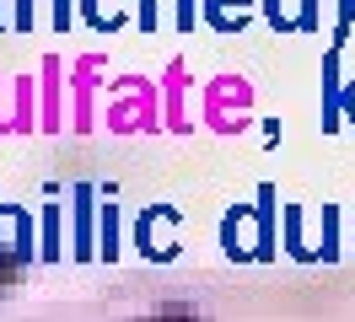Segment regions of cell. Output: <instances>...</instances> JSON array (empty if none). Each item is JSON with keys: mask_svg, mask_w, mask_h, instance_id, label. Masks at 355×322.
<instances>
[{"mask_svg": "<svg viewBox=\"0 0 355 322\" xmlns=\"http://www.w3.org/2000/svg\"><path fill=\"white\" fill-rule=\"evenodd\" d=\"M221 242H226V253H232V258H259V253H253V242H248V210H232V215H226Z\"/></svg>", "mask_w": 355, "mask_h": 322, "instance_id": "cell-2", "label": "cell"}, {"mask_svg": "<svg viewBox=\"0 0 355 322\" xmlns=\"http://www.w3.org/2000/svg\"><path fill=\"white\" fill-rule=\"evenodd\" d=\"M38 247H44V258H60V215L54 210L44 215V242H38Z\"/></svg>", "mask_w": 355, "mask_h": 322, "instance_id": "cell-4", "label": "cell"}, {"mask_svg": "<svg viewBox=\"0 0 355 322\" xmlns=\"http://www.w3.org/2000/svg\"><path fill=\"white\" fill-rule=\"evenodd\" d=\"M97 253L103 258H119V210L103 204V226H97Z\"/></svg>", "mask_w": 355, "mask_h": 322, "instance_id": "cell-3", "label": "cell"}, {"mask_svg": "<svg viewBox=\"0 0 355 322\" xmlns=\"http://www.w3.org/2000/svg\"><path fill=\"white\" fill-rule=\"evenodd\" d=\"M167 231H173V210L140 215V236H135V242H140V253L156 258V263H162V258H173V253H178V242H173Z\"/></svg>", "mask_w": 355, "mask_h": 322, "instance_id": "cell-1", "label": "cell"}]
</instances>
